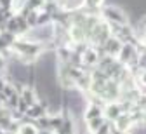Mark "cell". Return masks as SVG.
Here are the masks:
<instances>
[{
  "label": "cell",
  "mask_w": 146,
  "mask_h": 134,
  "mask_svg": "<svg viewBox=\"0 0 146 134\" xmlns=\"http://www.w3.org/2000/svg\"><path fill=\"white\" fill-rule=\"evenodd\" d=\"M103 111H104V108H103V106L90 105V103H89L87 110L84 111V120L87 122V120H92V119H98V117H104V115H103Z\"/></svg>",
  "instance_id": "cell-7"
},
{
  "label": "cell",
  "mask_w": 146,
  "mask_h": 134,
  "mask_svg": "<svg viewBox=\"0 0 146 134\" xmlns=\"http://www.w3.org/2000/svg\"><path fill=\"white\" fill-rule=\"evenodd\" d=\"M104 7V0H82V9L89 14H98Z\"/></svg>",
  "instance_id": "cell-5"
},
{
  "label": "cell",
  "mask_w": 146,
  "mask_h": 134,
  "mask_svg": "<svg viewBox=\"0 0 146 134\" xmlns=\"http://www.w3.org/2000/svg\"><path fill=\"white\" fill-rule=\"evenodd\" d=\"M110 134H129V132H123V131H117V129L113 127V131L110 132Z\"/></svg>",
  "instance_id": "cell-8"
},
{
  "label": "cell",
  "mask_w": 146,
  "mask_h": 134,
  "mask_svg": "<svg viewBox=\"0 0 146 134\" xmlns=\"http://www.w3.org/2000/svg\"><path fill=\"white\" fill-rule=\"evenodd\" d=\"M16 134H38V127L35 125V122L23 119V122H17Z\"/></svg>",
  "instance_id": "cell-6"
},
{
  "label": "cell",
  "mask_w": 146,
  "mask_h": 134,
  "mask_svg": "<svg viewBox=\"0 0 146 134\" xmlns=\"http://www.w3.org/2000/svg\"><path fill=\"white\" fill-rule=\"evenodd\" d=\"M101 17L104 19L108 25H122V26H123V25H129L125 12H122L118 7H113V5H106V7H103Z\"/></svg>",
  "instance_id": "cell-1"
},
{
  "label": "cell",
  "mask_w": 146,
  "mask_h": 134,
  "mask_svg": "<svg viewBox=\"0 0 146 134\" xmlns=\"http://www.w3.org/2000/svg\"><path fill=\"white\" fill-rule=\"evenodd\" d=\"M143 124L146 125V110H144V115H143Z\"/></svg>",
  "instance_id": "cell-10"
},
{
  "label": "cell",
  "mask_w": 146,
  "mask_h": 134,
  "mask_svg": "<svg viewBox=\"0 0 146 134\" xmlns=\"http://www.w3.org/2000/svg\"><path fill=\"white\" fill-rule=\"evenodd\" d=\"M38 134H56V132L50 131V129H47V131H38Z\"/></svg>",
  "instance_id": "cell-9"
},
{
  "label": "cell",
  "mask_w": 146,
  "mask_h": 134,
  "mask_svg": "<svg viewBox=\"0 0 146 134\" xmlns=\"http://www.w3.org/2000/svg\"><path fill=\"white\" fill-rule=\"evenodd\" d=\"M132 125H136V124H134V120L131 117V113H127V111H123L120 117L113 122V127L117 131H123V132H129L132 129Z\"/></svg>",
  "instance_id": "cell-4"
},
{
  "label": "cell",
  "mask_w": 146,
  "mask_h": 134,
  "mask_svg": "<svg viewBox=\"0 0 146 134\" xmlns=\"http://www.w3.org/2000/svg\"><path fill=\"white\" fill-rule=\"evenodd\" d=\"M122 113H123V110H122V106H120V103H118V101H110V103H106L104 111H103L104 119H106V120H110V122H115Z\"/></svg>",
  "instance_id": "cell-2"
},
{
  "label": "cell",
  "mask_w": 146,
  "mask_h": 134,
  "mask_svg": "<svg viewBox=\"0 0 146 134\" xmlns=\"http://www.w3.org/2000/svg\"><path fill=\"white\" fill-rule=\"evenodd\" d=\"M103 49H104V54L106 56H113V57H118V54H120V51H122V47H123V44L118 40V38H115V37H110L108 40L101 45Z\"/></svg>",
  "instance_id": "cell-3"
}]
</instances>
